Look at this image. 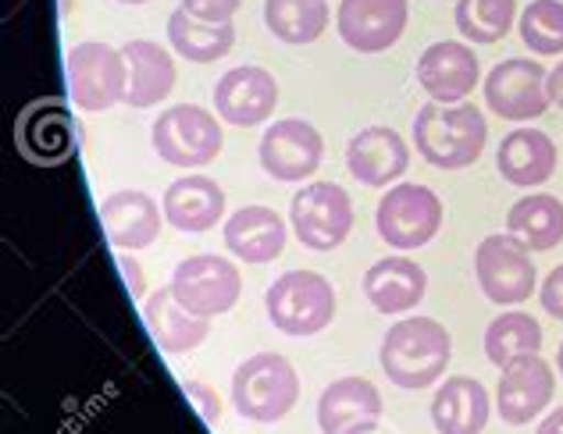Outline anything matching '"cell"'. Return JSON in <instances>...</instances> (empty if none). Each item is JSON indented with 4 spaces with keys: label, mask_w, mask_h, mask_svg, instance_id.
Listing matches in <instances>:
<instances>
[{
    "label": "cell",
    "mask_w": 563,
    "mask_h": 434,
    "mask_svg": "<svg viewBox=\"0 0 563 434\" xmlns=\"http://www.w3.org/2000/svg\"><path fill=\"white\" fill-rule=\"evenodd\" d=\"M378 360L385 378L396 388L418 392V388L435 385L446 374L453 360V338L446 332V324H439L435 318H404L396 321L382 338Z\"/></svg>",
    "instance_id": "cell-1"
},
{
    "label": "cell",
    "mask_w": 563,
    "mask_h": 434,
    "mask_svg": "<svg viewBox=\"0 0 563 434\" xmlns=\"http://www.w3.org/2000/svg\"><path fill=\"white\" fill-rule=\"evenodd\" d=\"M488 143V122L474 103L428 100L413 118V146L439 171L471 168Z\"/></svg>",
    "instance_id": "cell-2"
},
{
    "label": "cell",
    "mask_w": 563,
    "mask_h": 434,
    "mask_svg": "<svg viewBox=\"0 0 563 434\" xmlns=\"http://www.w3.org/2000/svg\"><path fill=\"white\" fill-rule=\"evenodd\" d=\"M235 413L254 424H275L300 402V374L282 353H254L232 374Z\"/></svg>",
    "instance_id": "cell-3"
},
{
    "label": "cell",
    "mask_w": 563,
    "mask_h": 434,
    "mask_svg": "<svg viewBox=\"0 0 563 434\" xmlns=\"http://www.w3.org/2000/svg\"><path fill=\"white\" fill-rule=\"evenodd\" d=\"M264 310L282 335L310 338L335 321V289L318 271H286L264 292Z\"/></svg>",
    "instance_id": "cell-4"
},
{
    "label": "cell",
    "mask_w": 563,
    "mask_h": 434,
    "mask_svg": "<svg viewBox=\"0 0 563 434\" xmlns=\"http://www.w3.org/2000/svg\"><path fill=\"white\" fill-rule=\"evenodd\" d=\"M151 143L157 149V157L172 164V168L197 171L218 160L225 136H221L218 114L197 108V103H175V108L157 114V122L151 129Z\"/></svg>",
    "instance_id": "cell-5"
},
{
    "label": "cell",
    "mask_w": 563,
    "mask_h": 434,
    "mask_svg": "<svg viewBox=\"0 0 563 434\" xmlns=\"http://www.w3.org/2000/svg\"><path fill=\"white\" fill-rule=\"evenodd\" d=\"M474 278L488 303L521 307L539 289V271L531 260V249L510 232L485 235L474 249Z\"/></svg>",
    "instance_id": "cell-6"
},
{
    "label": "cell",
    "mask_w": 563,
    "mask_h": 434,
    "mask_svg": "<svg viewBox=\"0 0 563 434\" xmlns=\"http://www.w3.org/2000/svg\"><path fill=\"white\" fill-rule=\"evenodd\" d=\"M68 89L76 108L86 114H103L114 103H125L129 93V62L125 51L111 43L86 40L68 51Z\"/></svg>",
    "instance_id": "cell-7"
},
{
    "label": "cell",
    "mask_w": 563,
    "mask_h": 434,
    "mask_svg": "<svg viewBox=\"0 0 563 434\" xmlns=\"http://www.w3.org/2000/svg\"><path fill=\"white\" fill-rule=\"evenodd\" d=\"M442 200L435 189L421 182H396L382 197L375 211V229L385 246L393 249H421L428 246L442 229Z\"/></svg>",
    "instance_id": "cell-8"
},
{
    "label": "cell",
    "mask_w": 563,
    "mask_h": 434,
    "mask_svg": "<svg viewBox=\"0 0 563 434\" xmlns=\"http://www.w3.org/2000/svg\"><path fill=\"white\" fill-rule=\"evenodd\" d=\"M168 286H172V296L179 299L189 313L211 321L240 303L243 275L229 257H218V253H192V257L175 264Z\"/></svg>",
    "instance_id": "cell-9"
},
{
    "label": "cell",
    "mask_w": 563,
    "mask_h": 434,
    "mask_svg": "<svg viewBox=\"0 0 563 434\" xmlns=\"http://www.w3.org/2000/svg\"><path fill=\"white\" fill-rule=\"evenodd\" d=\"M289 229L300 246L332 253L353 232V200L339 182H307L289 200Z\"/></svg>",
    "instance_id": "cell-10"
},
{
    "label": "cell",
    "mask_w": 563,
    "mask_h": 434,
    "mask_svg": "<svg viewBox=\"0 0 563 434\" xmlns=\"http://www.w3.org/2000/svg\"><path fill=\"white\" fill-rule=\"evenodd\" d=\"M545 79L550 71L536 57H507L485 75V108L499 114L503 122H536L553 108Z\"/></svg>",
    "instance_id": "cell-11"
},
{
    "label": "cell",
    "mask_w": 563,
    "mask_h": 434,
    "mask_svg": "<svg viewBox=\"0 0 563 434\" xmlns=\"http://www.w3.org/2000/svg\"><path fill=\"white\" fill-rule=\"evenodd\" d=\"M261 168L268 171L275 182H307L310 175L321 168L324 140L321 132L303 122V118H282L268 125L257 146Z\"/></svg>",
    "instance_id": "cell-12"
},
{
    "label": "cell",
    "mask_w": 563,
    "mask_h": 434,
    "mask_svg": "<svg viewBox=\"0 0 563 434\" xmlns=\"http://www.w3.org/2000/svg\"><path fill=\"white\" fill-rule=\"evenodd\" d=\"M556 392V370L542 360V353L517 356L499 370L496 385V410L503 424L525 427L553 402Z\"/></svg>",
    "instance_id": "cell-13"
},
{
    "label": "cell",
    "mask_w": 563,
    "mask_h": 434,
    "mask_svg": "<svg viewBox=\"0 0 563 434\" xmlns=\"http://www.w3.org/2000/svg\"><path fill=\"white\" fill-rule=\"evenodd\" d=\"M278 79L261 65H240L214 82V111L235 129L264 125L278 108Z\"/></svg>",
    "instance_id": "cell-14"
},
{
    "label": "cell",
    "mask_w": 563,
    "mask_h": 434,
    "mask_svg": "<svg viewBox=\"0 0 563 434\" xmlns=\"http://www.w3.org/2000/svg\"><path fill=\"white\" fill-rule=\"evenodd\" d=\"M407 22V0H343L335 14L339 40L357 54H382L396 47Z\"/></svg>",
    "instance_id": "cell-15"
},
{
    "label": "cell",
    "mask_w": 563,
    "mask_h": 434,
    "mask_svg": "<svg viewBox=\"0 0 563 434\" xmlns=\"http://www.w3.org/2000/svg\"><path fill=\"white\" fill-rule=\"evenodd\" d=\"M482 82V62L464 40H439L418 57V86L435 103H464Z\"/></svg>",
    "instance_id": "cell-16"
},
{
    "label": "cell",
    "mask_w": 563,
    "mask_h": 434,
    "mask_svg": "<svg viewBox=\"0 0 563 434\" xmlns=\"http://www.w3.org/2000/svg\"><path fill=\"white\" fill-rule=\"evenodd\" d=\"M346 168L361 186H396L410 168V146L396 129L367 125L346 143Z\"/></svg>",
    "instance_id": "cell-17"
},
{
    "label": "cell",
    "mask_w": 563,
    "mask_h": 434,
    "mask_svg": "<svg viewBox=\"0 0 563 434\" xmlns=\"http://www.w3.org/2000/svg\"><path fill=\"white\" fill-rule=\"evenodd\" d=\"M382 421V392L367 378H339L318 399L321 434H372Z\"/></svg>",
    "instance_id": "cell-18"
},
{
    "label": "cell",
    "mask_w": 563,
    "mask_h": 434,
    "mask_svg": "<svg viewBox=\"0 0 563 434\" xmlns=\"http://www.w3.org/2000/svg\"><path fill=\"white\" fill-rule=\"evenodd\" d=\"M161 211H165V207H157L151 192H140V189L111 192V197L100 203V221H103V232H108V243L114 249H129V253L154 246L161 235Z\"/></svg>",
    "instance_id": "cell-19"
},
{
    "label": "cell",
    "mask_w": 563,
    "mask_h": 434,
    "mask_svg": "<svg viewBox=\"0 0 563 434\" xmlns=\"http://www.w3.org/2000/svg\"><path fill=\"white\" fill-rule=\"evenodd\" d=\"M165 221L175 232H211L225 218V189L207 175L175 178L165 189Z\"/></svg>",
    "instance_id": "cell-20"
},
{
    "label": "cell",
    "mask_w": 563,
    "mask_h": 434,
    "mask_svg": "<svg viewBox=\"0 0 563 434\" xmlns=\"http://www.w3.org/2000/svg\"><path fill=\"white\" fill-rule=\"evenodd\" d=\"M289 229L272 207L250 203L225 221V249L243 264H272L286 249Z\"/></svg>",
    "instance_id": "cell-21"
},
{
    "label": "cell",
    "mask_w": 563,
    "mask_h": 434,
    "mask_svg": "<svg viewBox=\"0 0 563 434\" xmlns=\"http://www.w3.org/2000/svg\"><path fill=\"white\" fill-rule=\"evenodd\" d=\"M143 321H146V332L154 338V346L168 356L200 349V342H207V335H211V321L189 313L179 299L172 296V286L146 296Z\"/></svg>",
    "instance_id": "cell-22"
},
{
    "label": "cell",
    "mask_w": 563,
    "mask_h": 434,
    "mask_svg": "<svg viewBox=\"0 0 563 434\" xmlns=\"http://www.w3.org/2000/svg\"><path fill=\"white\" fill-rule=\"evenodd\" d=\"M496 168L517 189L545 186L556 171V143L542 129H514L496 149Z\"/></svg>",
    "instance_id": "cell-23"
},
{
    "label": "cell",
    "mask_w": 563,
    "mask_h": 434,
    "mask_svg": "<svg viewBox=\"0 0 563 434\" xmlns=\"http://www.w3.org/2000/svg\"><path fill=\"white\" fill-rule=\"evenodd\" d=\"M488 413H493L488 388L467 374H453L432 396V427L439 434H482Z\"/></svg>",
    "instance_id": "cell-24"
},
{
    "label": "cell",
    "mask_w": 563,
    "mask_h": 434,
    "mask_svg": "<svg viewBox=\"0 0 563 434\" xmlns=\"http://www.w3.org/2000/svg\"><path fill=\"white\" fill-rule=\"evenodd\" d=\"M424 292H428L424 267L407 257H382L367 267V275H364V296L378 313L418 310Z\"/></svg>",
    "instance_id": "cell-25"
},
{
    "label": "cell",
    "mask_w": 563,
    "mask_h": 434,
    "mask_svg": "<svg viewBox=\"0 0 563 434\" xmlns=\"http://www.w3.org/2000/svg\"><path fill=\"white\" fill-rule=\"evenodd\" d=\"M122 51L129 62V93H125L129 108L143 111V108H157L161 100H168L175 79H179L172 54L154 40H129Z\"/></svg>",
    "instance_id": "cell-26"
},
{
    "label": "cell",
    "mask_w": 563,
    "mask_h": 434,
    "mask_svg": "<svg viewBox=\"0 0 563 434\" xmlns=\"http://www.w3.org/2000/svg\"><path fill=\"white\" fill-rule=\"evenodd\" d=\"M19 146L29 160L36 164H57L76 149V132H71V114L65 103H36L29 108L19 125Z\"/></svg>",
    "instance_id": "cell-27"
},
{
    "label": "cell",
    "mask_w": 563,
    "mask_h": 434,
    "mask_svg": "<svg viewBox=\"0 0 563 434\" xmlns=\"http://www.w3.org/2000/svg\"><path fill=\"white\" fill-rule=\"evenodd\" d=\"M168 43L172 51L192 65H214L235 47V25L232 22H203L192 19L186 8H175L168 14Z\"/></svg>",
    "instance_id": "cell-28"
},
{
    "label": "cell",
    "mask_w": 563,
    "mask_h": 434,
    "mask_svg": "<svg viewBox=\"0 0 563 434\" xmlns=\"http://www.w3.org/2000/svg\"><path fill=\"white\" fill-rule=\"evenodd\" d=\"M507 232L531 253H550L563 243V200L553 192H528L507 214Z\"/></svg>",
    "instance_id": "cell-29"
},
{
    "label": "cell",
    "mask_w": 563,
    "mask_h": 434,
    "mask_svg": "<svg viewBox=\"0 0 563 434\" xmlns=\"http://www.w3.org/2000/svg\"><path fill=\"white\" fill-rule=\"evenodd\" d=\"M264 25L289 47H307L329 29V0H264Z\"/></svg>",
    "instance_id": "cell-30"
},
{
    "label": "cell",
    "mask_w": 563,
    "mask_h": 434,
    "mask_svg": "<svg viewBox=\"0 0 563 434\" xmlns=\"http://www.w3.org/2000/svg\"><path fill=\"white\" fill-rule=\"evenodd\" d=\"M542 353V324L525 310L499 313V318L485 327V356L493 367H507L517 356Z\"/></svg>",
    "instance_id": "cell-31"
},
{
    "label": "cell",
    "mask_w": 563,
    "mask_h": 434,
    "mask_svg": "<svg viewBox=\"0 0 563 434\" xmlns=\"http://www.w3.org/2000/svg\"><path fill=\"white\" fill-rule=\"evenodd\" d=\"M521 19L517 0H456L453 22L471 47H493Z\"/></svg>",
    "instance_id": "cell-32"
},
{
    "label": "cell",
    "mask_w": 563,
    "mask_h": 434,
    "mask_svg": "<svg viewBox=\"0 0 563 434\" xmlns=\"http://www.w3.org/2000/svg\"><path fill=\"white\" fill-rule=\"evenodd\" d=\"M525 47L536 57L563 54V0H528V8L517 19Z\"/></svg>",
    "instance_id": "cell-33"
},
{
    "label": "cell",
    "mask_w": 563,
    "mask_h": 434,
    "mask_svg": "<svg viewBox=\"0 0 563 434\" xmlns=\"http://www.w3.org/2000/svg\"><path fill=\"white\" fill-rule=\"evenodd\" d=\"M183 8L192 19H203V22H232L235 11L243 8V0H183Z\"/></svg>",
    "instance_id": "cell-34"
},
{
    "label": "cell",
    "mask_w": 563,
    "mask_h": 434,
    "mask_svg": "<svg viewBox=\"0 0 563 434\" xmlns=\"http://www.w3.org/2000/svg\"><path fill=\"white\" fill-rule=\"evenodd\" d=\"M539 303L553 321H563V264L545 275V281L539 286Z\"/></svg>",
    "instance_id": "cell-35"
},
{
    "label": "cell",
    "mask_w": 563,
    "mask_h": 434,
    "mask_svg": "<svg viewBox=\"0 0 563 434\" xmlns=\"http://www.w3.org/2000/svg\"><path fill=\"white\" fill-rule=\"evenodd\" d=\"M183 388H186V396L197 402V410H200V416L207 424H218V416H221V399H218V392L207 381H183Z\"/></svg>",
    "instance_id": "cell-36"
},
{
    "label": "cell",
    "mask_w": 563,
    "mask_h": 434,
    "mask_svg": "<svg viewBox=\"0 0 563 434\" xmlns=\"http://www.w3.org/2000/svg\"><path fill=\"white\" fill-rule=\"evenodd\" d=\"M118 267H122L125 289L132 292V299H143V292H146V278H143L140 260H136V257H129V249H122V257H118Z\"/></svg>",
    "instance_id": "cell-37"
},
{
    "label": "cell",
    "mask_w": 563,
    "mask_h": 434,
    "mask_svg": "<svg viewBox=\"0 0 563 434\" xmlns=\"http://www.w3.org/2000/svg\"><path fill=\"white\" fill-rule=\"evenodd\" d=\"M545 86H550V100H553V108L563 111V57H560V65L550 71V79H545Z\"/></svg>",
    "instance_id": "cell-38"
},
{
    "label": "cell",
    "mask_w": 563,
    "mask_h": 434,
    "mask_svg": "<svg viewBox=\"0 0 563 434\" xmlns=\"http://www.w3.org/2000/svg\"><path fill=\"white\" fill-rule=\"evenodd\" d=\"M536 434H563V407L545 416V421L536 427Z\"/></svg>",
    "instance_id": "cell-39"
},
{
    "label": "cell",
    "mask_w": 563,
    "mask_h": 434,
    "mask_svg": "<svg viewBox=\"0 0 563 434\" xmlns=\"http://www.w3.org/2000/svg\"><path fill=\"white\" fill-rule=\"evenodd\" d=\"M556 370H560V378H563V342H560V349H556Z\"/></svg>",
    "instance_id": "cell-40"
},
{
    "label": "cell",
    "mask_w": 563,
    "mask_h": 434,
    "mask_svg": "<svg viewBox=\"0 0 563 434\" xmlns=\"http://www.w3.org/2000/svg\"><path fill=\"white\" fill-rule=\"evenodd\" d=\"M118 4H151V0H118Z\"/></svg>",
    "instance_id": "cell-41"
}]
</instances>
